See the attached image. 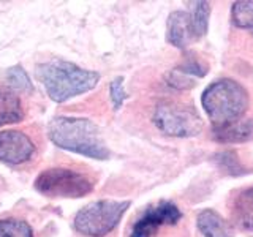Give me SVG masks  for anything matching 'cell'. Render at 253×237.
Instances as JSON below:
<instances>
[{
    "instance_id": "obj_1",
    "label": "cell",
    "mask_w": 253,
    "mask_h": 237,
    "mask_svg": "<svg viewBox=\"0 0 253 237\" xmlns=\"http://www.w3.org/2000/svg\"><path fill=\"white\" fill-rule=\"evenodd\" d=\"M47 136L54 146L70 152L95 160L109 158V150L105 146L98 126L89 118L67 116L54 117L47 123Z\"/></svg>"
},
{
    "instance_id": "obj_2",
    "label": "cell",
    "mask_w": 253,
    "mask_h": 237,
    "mask_svg": "<svg viewBox=\"0 0 253 237\" xmlns=\"http://www.w3.org/2000/svg\"><path fill=\"white\" fill-rule=\"evenodd\" d=\"M35 73L46 93L55 103H63L89 92L100 81L97 71L79 68L75 63L62 59L40 63Z\"/></svg>"
},
{
    "instance_id": "obj_3",
    "label": "cell",
    "mask_w": 253,
    "mask_h": 237,
    "mask_svg": "<svg viewBox=\"0 0 253 237\" xmlns=\"http://www.w3.org/2000/svg\"><path fill=\"white\" fill-rule=\"evenodd\" d=\"M201 105L213 126H223L241 120L249 109V93L233 79H217L206 87Z\"/></svg>"
},
{
    "instance_id": "obj_4",
    "label": "cell",
    "mask_w": 253,
    "mask_h": 237,
    "mask_svg": "<svg viewBox=\"0 0 253 237\" xmlns=\"http://www.w3.org/2000/svg\"><path fill=\"white\" fill-rule=\"evenodd\" d=\"M128 207L130 201H93L76 213L73 226L79 234L85 237H105L119 225Z\"/></svg>"
},
{
    "instance_id": "obj_5",
    "label": "cell",
    "mask_w": 253,
    "mask_h": 237,
    "mask_svg": "<svg viewBox=\"0 0 253 237\" xmlns=\"http://www.w3.org/2000/svg\"><path fill=\"white\" fill-rule=\"evenodd\" d=\"M34 187L47 198H83L93 190V182L71 168H47L37 176Z\"/></svg>"
},
{
    "instance_id": "obj_6",
    "label": "cell",
    "mask_w": 253,
    "mask_h": 237,
    "mask_svg": "<svg viewBox=\"0 0 253 237\" xmlns=\"http://www.w3.org/2000/svg\"><path fill=\"white\" fill-rule=\"evenodd\" d=\"M152 118L162 133L176 138L196 136L204 126L200 114L192 106L172 100H163L158 103Z\"/></svg>"
},
{
    "instance_id": "obj_7",
    "label": "cell",
    "mask_w": 253,
    "mask_h": 237,
    "mask_svg": "<svg viewBox=\"0 0 253 237\" xmlns=\"http://www.w3.org/2000/svg\"><path fill=\"white\" fill-rule=\"evenodd\" d=\"M180 218L182 212L174 202L162 201L149 205L131 223L126 237H157L162 228L177 225Z\"/></svg>"
},
{
    "instance_id": "obj_8",
    "label": "cell",
    "mask_w": 253,
    "mask_h": 237,
    "mask_svg": "<svg viewBox=\"0 0 253 237\" xmlns=\"http://www.w3.org/2000/svg\"><path fill=\"white\" fill-rule=\"evenodd\" d=\"M37 155V146L27 133L19 130L0 131V161L11 166L26 164Z\"/></svg>"
},
{
    "instance_id": "obj_9",
    "label": "cell",
    "mask_w": 253,
    "mask_h": 237,
    "mask_svg": "<svg viewBox=\"0 0 253 237\" xmlns=\"http://www.w3.org/2000/svg\"><path fill=\"white\" fill-rule=\"evenodd\" d=\"M204 75H206V67L195 55H188L187 59L182 60L180 65L169 71V75L166 76V81L174 89L185 90L195 85L196 78H203Z\"/></svg>"
},
{
    "instance_id": "obj_10",
    "label": "cell",
    "mask_w": 253,
    "mask_h": 237,
    "mask_svg": "<svg viewBox=\"0 0 253 237\" xmlns=\"http://www.w3.org/2000/svg\"><path fill=\"white\" fill-rule=\"evenodd\" d=\"M166 40L176 47H185L192 40H196L190 13L174 11L169 14L168 27H166Z\"/></svg>"
},
{
    "instance_id": "obj_11",
    "label": "cell",
    "mask_w": 253,
    "mask_h": 237,
    "mask_svg": "<svg viewBox=\"0 0 253 237\" xmlns=\"http://www.w3.org/2000/svg\"><path fill=\"white\" fill-rule=\"evenodd\" d=\"M212 136L215 141L223 144H236V142H245L253 136V118L237 120L223 126H213Z\"/></svg>"
},
{
    "instance_id": "obj_12",
    "label": "cell",
    "mask_w": 253,
    "mask_h": 237,
    "mask_svg": "<svg viewBox=\"0 0 253 237\" xmlns=\"http://www.w3.org/2000/svg\"><path fill=\"white\" fill-rule=\"evenodd\" d=\"M24 118V106L19 95L10 87H0V126L18 123Z\"/></svg>"
},
{
    "instance_id": "obj_13",
    "label": "cell",
    "mask_w": 253,
    "mask_h": 237,
    "mask_svg": "<svg viewBox=\"0 0 253 237\" xmlns=\"http://www.w3.org/2000/svg\"><path fill=\"white\" fill-rule=\"evenodd\" d=\"M233 220L236 225L253 231V187H249L236 196L233 204Z\"/></svg>"
},
{
    "instance_id": "obj_14",
    "label": "cell",
    "mask_w": 253,
    "mask_h": 237,
    "mask_svg": "<svg viewBox=\"0 0 253 237\" xmlns=\"http://www.w3.org/2000/svg\"><path fill=\"white\" fill-rule=\"evenodd\" d=\"M196 225L204 237H229L231 236V228H229V225L215 210L206 209L200 212V215L196 218Z\"/></svg>"
},
{
    "instance_id": "obj_15",
    "label": "cell",
    "mask_w": 253,
    "mask_h": 237,
    "mask_svg": "<svg viewBox=\"0 0 253 237\" xmlns=\"http://www.w3.org/2000/svg\"><path fill=\"white\" fill-rule=\"evenodd\" d=\"M192 5V11H190V18H192V27L195 38H201L208 32L209 16H211V3L208 2H190Z\"/></svg>"
},
{
    "instance_id": "obj_16",
    "label": "cell",
    "mask_w": 253,
    "mask_h": 237,
    "mask_svg": "<svg viewBox=\"0 0 253 237\" xmlns=\"http://www.w3.org/2000/svg\"><path fill=\"white\" fill-rule=\"evenodd\" d=\"M0 237H34V229L22 218H0Z\"/></svg>"
},
{
    "instance_id": "obj_17",
    "label": "cell",
    "mask_w": 253,
    "mask_h": 237,
    "mask_svg": "<svg viewBox=\"0 0 253 237\" xmlns=\"http://www.w3.org/2000/svg\"><path fill=\"white\" fill-rule=\"evenodd\" d=\"M231 18L234 26L247 29L253 34V0H239L231 8Z\"/></svg>"
},
{
    "instance_id": "obj_18",
    "label": "cell",
    "mask_w": 253,
    "mask_h": 237,
    "mask_svg": "<svg viewBox=\"0 0 253 237\" xmlns=\"http://www.w3.org/2000/svg\"><path fill=\"white\" fill-rule=\"evenodd\" d=\"M5 81H6V87H10V89L14 90L16 93L34 90V84H32L27 71L24 70L21 65L8 68L6 73H5Z\"/></svg>"
},
{
    "instance_id": "obj_19",
    "label": "cell",
    "mask_w": 253,
    "mask_h": 237,
    "mask_svg": "<svg viewBox=\"0 0 253 237\" xmlns=\"http://www.w3.org/2000/svg\"><path fill=\"white\" fill-rule=\"evenodd\" d=\"M109 93H111V100H113V106L114 109H119L122 106V103L126 98V93L124 90V79L122 78H116L109 85Z\"/></svg>"
},
{
    "instance_id": "obj_20",
    "label": "cell",
    "mask_w": 253,
    "mask_h": 237,
    "mask_svg": "<svg viewBox=\"0 0 253 237\" xmlns=\"http://www.w3.org/2000/svg\"><path fill=\"white\" fill-rule=\"evenodd\" d=\"M220 157H221V168H223L225 171L231 172V174H239V172H242V168L239 166V163H237L236 157L233 154L225 152V154H221Z\"/></svg>"
}]
</instances>
